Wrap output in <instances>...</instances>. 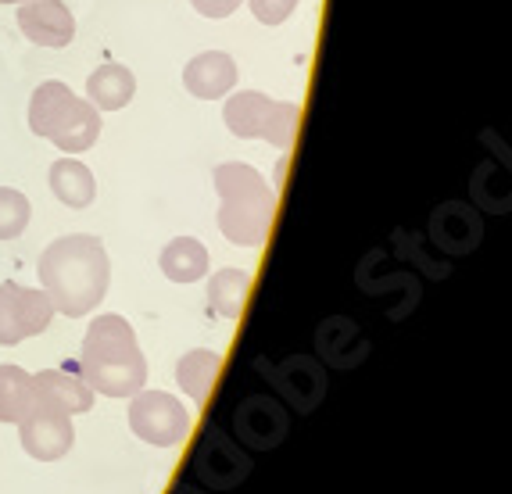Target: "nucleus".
Listing matches in <instances>:
<instances>
[{
  "instance_id": "4",
  "label": "nucleus",
  "mask_w": 512,
  "mask_h": 494,
  "mask_svg": "<svg viewBox=\"0 0 512 494\" xmlns=\"http://www.w3.org/2000/svg\"><path fill=\"white\" fill-rule=\"evenodd\" d=\"M29 129L36 137L51 140L58 151L83 154L101 137V111L86 97H76L65 83L51 79L33 90L29 101Z\"/></svg>"
},
{
  "instance_id": "5",
  "label": "nucleus",
  "mask_w": 512,
  "mask_h": 494,
  "mask_svg": "<svg viewBox=\"0 0 512 494\" xmlns=\"http://www.w3.org/2000/svg\"><path fill=\"white\" fill-rule=\"evenodd\" d=\"M222 119H226L233 137L265 140V144L287 151V147L294 144V133H298L301 104L276 101V97H265V94H258V90H240V94H233L230 101H226Z\"/></svg>"
},
{
  "instance_id": "22",
  "label": "nucleus",
  "mask_w": 512,
  "mask_h": 494,
  "mask_svg": "<svg viewBox=\"0 0 512 494\" xmlns=\"http://www.w3.org/2000/svg\"><path fill=\"white\" fill-rule=\"evenodd\" d=\"M197 15L205 18H230L240 8V0H190Z\"/></svg>"
},
{
  "instance_id": "23",
  "label": "nucleus",
  "mask_w": 512,
  "mask_h": 494,
  "mask_svg": "<svg viewBox=\"0 0 512 494\" xmlns=\"http://www.w3.org/2000/svg\"><path fill=\"white\" fill-rule=\"evenodd\" d=\"M0 4H22V0H0Z\"/></svg>"
},
{
  "instance_id": "11",
  "label": "nucleus",
  "mask_w": 512,
  "mask_h": 494,
  "mask_svg": "<svg viewBox=\"0 0 512 494\" xmlns=\"http://www.w3.org/2000/svg\"><path fill=\"white\" fill-rule=\"evenodd\" d=\"M183 86L197 101H219L237 86V61L222 51H205L187 61L183 69Z\"/></svg>"
},
{
  "instance_id": "20",
  "label": "nucleus",
  "mask_w": 512,
  "mask_h": 494,
  "mask_svg": "<svg viewBox=\"0 0 512 494\" xmlns=\"http://www.w3.org/2000/svg\"><path fill=\"white\" fill-rule=\"evenodd\" d=\"M29 197L15 187H0V240L22 237V230L29 226Z\"/></svg>"
},
{
  "instance_id": "19",
  "label": "nucleus",
  "mask_w": 512,
  "mask_h": 494,
  "mask_svg": "<svg viewBox=\"0 0 512 494\" xmlns=\"http://www.w3.org/2000/svg\"><path fill=\"white\" fill-rule=\"evenodd\" d=\"M33 401V376L18 366H0V423H22Z\"/></svg>"
},
{
  "instance_id": "7",
  "label": "nucleus",
  "mask_w": 512,
  "mask_h": 494,
  "mask_svg": "<svg viewBox=\"0 0 512 494\" xmlns=\"http://www.w3.org/2000/svg\"><path fill=\"white\" fill-rule=\"evenodd\" d=\"M18 437L33 459L40 462H58L72 452L76 444V426H72L69 412H61L51 401H33V409L26 412V419L18 423Z\"/></svg>"
},
{
  "instance_id": "16",
  "label": "nucleus",
  "mask_w": 512,
  "mask_h": 494,
  "mask_svg": "<svg viewBox=\"0 0 512 494\" xmlns=\"http://www.w3.org/2000/svg\"><path fill=\"white\" fill-rule=\"evenodd\" d=\"M219 366H222L219 351H208V348L187 351V355L176 362V384L183 387V394H187L194 405H205L215 376H219Z\"/></svg>"
},
{
  "instance_id": "15",
  "label": "nucleus",
  "mask_w": 512,
  "mask_h": 494,
  "mask_svg": "<svg viewBox=\"0 0 512 494\" xmlns=\"http://www.w3.org/2000/svg\"><path fill=\"white\" fill-rule=\"evenodd\" d=\"M51 190L65 208H90L97 197V179L79 158H58L51 165Z\"/></svg>"
},
{
  "instance_id": "21",
  "label": "nucleus",
  "mask_w": 512,
  "mask_h": 494,
  "mask_svg": "<svg viewBox=\"0 0 512 494\" xmlns=\"http://www.w3.org/2000/svg\"><path fill=\"white\" fill-rule=\"evenodd\" d=\"M248 8L262 26H283L298 11V0H248Z\"/></svg>"
},
{
  "instance_id": "2",
  "label": "nucleus",
  "mask_w": 512,
  "mask_h": 494,
  "mask_svg": "<svg viewBox=\"0 0 512 494\" xmlns=\"http://www.w3.org/2000/svg\"><path fill=\"white\" fill-rule=\"evenodd\" d=\"M79 366L90 391L104 398H133L147 384V362L137 333L122 316H97L83 337Z\"/></svg>"
},
{
  "instance_id": "8",
  "label": "nucleus",
  "mask_w": 512,
  "mask_h": 494,
  "mask_svg": "<svg viewBox=\"0 0 512 494\" xmlns=\"http://www.w3.org/2000/svg\"><path fill=\"white\" fill-rule=\"evenodd\" d=\"M54 323V305L43 290L22 283H0V344L36 337Z\"/></svg>"
},
{
  "instance_id": "17",
  "label": "nucleus",
  "mask_w": 512,
  "mask_h": 494,
  "mask_svg": "<svg viewBox=\"0 0 512 494\" xmlns=\"http://www.w3.org/2000/svg\"><path fill=\"white\" fill-rule=\"evenodd\" d=\"M248 294H251V273L248 269H237V265H226V269L212 273V280H208V305L222 319H240V312L248 305Z\"/></svg>"
},
{
  "instance_id": "13",
  "label": "nucleus",
  "mask_w": 512,
  "mask_h": 494,
  "mask_svg": "<svg viewBox=\"0 0 512 494\" xmlns=\"http://www.w3.org/2000/svg\"><path fill=\"white\" fill-rule=\"evenodd\" d=\"M33 391L40 401H51L61 412H69V416L94 409V391H90V384L79 380L76 373H69V369H43V373H36Z\"/></svg>"
},
{
  "instance_id": "6",
  "label": "nucleus",
  "mask_w": 512,
  "mask_h": 494,
  "mask_svg": "<svg viewBox=\"0 0 512 494\" xmlns=\"http://www.w3.org/2000/svg\"><path fill=\"white\" fill-rule=\"evenodd\" d=\"M129 430L154 448H176L190 434V412L165 391H137L129 405Z\"/></svg>"
},
{
  "instance_id": "18",
  "label": "nucleus",
  "mask_w": 512,
  "mask_h": 494,
  "mask_svg": "<svg viewBox=\"0 0 512 494\" xmlns=\"http://www.w3.org/2000/svg\"><path fill=\"white\" fill-rule=\"evenodd\" d=\"M158 265H162V273L169 276L172 283H197L208 273V251H205L201 240L176 237V240L165 244Z\"/></svg>"
},
{
  "instance_id": "10",
  "label": "nucleus",
  "mask_w": 512,
  "mask_h": 494,
  "mask_svg": "<svg viewBox=\"0 0 512 494\" xmlns=\"http://www.w3.org/2000/svg\"><path fill=\"white\" fill-rule=\"evenodd\" d=\"M194 469L208 487H215V491H230V487H237L240 480L248 477L251 462L244 459V452H240L230 437H222L219 430H208L201 448H197Z\"/></svg>"
},
{
  "instance_id": "9",
  "label": "nucleus",
  "mask_w": 512,
  "mask_h": 494,
  "mask_svg": "<svg viewBox=\"0 0 512 494\" xmlns=\"http://www.w3.org/2000/svg\"><path fill=\"white\" fill-rule=\"evenodd\" d=\"M18 29L36 47H69L76 36V15L61 0H22L18 4Z\"/></svg>"
},
{
  "instance_id": "12",
  "label": "nucleus",
  "mask_w": 512,
  "mask_h": 494,
  "mask_svg": "<svg viewBox=\"0 0 512 494\" xmlns=\"http://www.w3.org/2000/svg\"><path fill=\"white\" fill-rule=\"evenodd\" d=\"M237 434L255 448H273L287 434V416L273 398L258 394V398H248L237 409Z\"/></svg>"
},
{
  "instance_id": "1",
  "label": "nucleus",
  "mask_w": 512,
  "mask_h": 494,
  "mask_svg": "<svg viewBox=\"0 0 512 494\" xmlns=\"http://www.w3.org/2000/svg\"><path fill=\"white\" fill-rule=\"evenodd\" d=\"M40 290L51 298L54 312L69 319L90 316L108 294L111 262L108 251L90 233H72L58 237L36 262Z\"/></svg>"
},
{
  "instance_id": "3",
  "label": "nucleus",
  "mask_w": 512,
  "mask_h": 494,
  "mask_svg": "<svg viewBox=\"0 0 512 494\" xmlns=\"http://www.w3.org/2000/svg\"><path fill=\"white\" fill-rule=\"evenodd\" d=\"M215 190H219V230L237 247H258L273 226L276 194L258 169L244 162H226L215 169Z\"/></svg>"
},
{
  "instance_id": "14",
  "label": "nucleus",
  "mask_w": 512,
  "mask_h": 494,
  "mask_svg": "<svg viewBox=\"0 0 512 494\" xmlns=\"http://www.w3.org/2000/svg\"><path fill=\"white\" fill-rule=\"evenodd\" d=\"M137 94V76L126 65H101L86 79V101L97 111H119Z\"/></svg>"
}]
</instances>
